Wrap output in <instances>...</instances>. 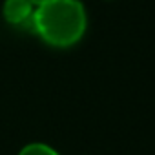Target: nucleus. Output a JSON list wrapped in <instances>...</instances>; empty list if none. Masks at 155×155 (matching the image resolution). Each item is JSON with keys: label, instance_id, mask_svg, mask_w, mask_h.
Segmentation results:
<instances>
[{"label": "nucleus", "instance_id": "f257e3e1", "mask_svg": "<svg viewBox=\"0 0 155 155\" xmlns=\"http://www.w3.org/2000/svg\"><path fill=\"white\" fill-rule=\"evenodd\" d=\"M33 28L53 48H69L86 33L88 13L81 0H48L35 8Z\"/></svg>", "mask_w": 155, "mask_h": 155}, {"label": "nucleus", "instance_id": "f03ea898", "mask_svg": "<svg viewBox=\"0 0 155 155\" xmlns=\"http://www.w3.org/2000/svg\"><path fill=\"white\" fill-rule=\"evenodd\" d=\"M35 4L31 0H4L2 4V13L4 18L9 24L20 26L26 22H33V15H35Z\"/></svg>", "mask_w": 155, "mask_h": 155}, {"label": "nucleus", "instance_id": "7ed1b4c3", "mask_svg": "<svg viewBox=\"0 0 155 155\" xmlns=\"http://www.w3.org/2000/svg\"><path fill=\"white\" fill-rule=\"evenodd\" d=\"M17 155H60V151H57L53 146L46 144V142H40V140H35V142H28L24 144Z\"/></svg>", "mask_w": 155, "mask_h": 155}, {"label": "nucleus", "instance_id": "20e7f679", "mask_svg": "<svg viewBox=\"0 0 155 155\" xmlns=\"http://www.w3.org/2000/svg\"><path fill=\"white\" fill-rule=\"evenodd\" d=\"M31 2H33L35 6H40V4H44V2H48V0H31Z\"/></svg>", "mask_w": 155, "mask_h": 155}]
</instances>
